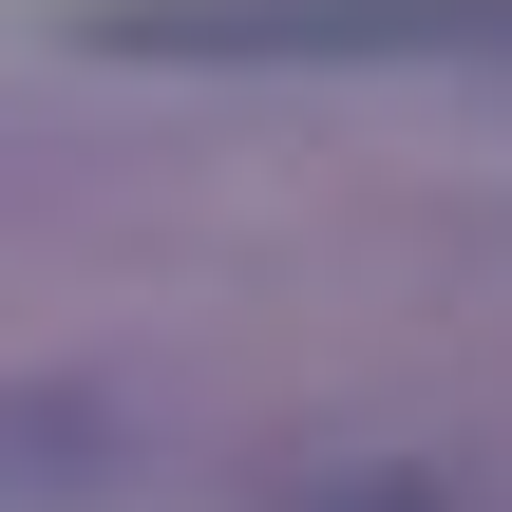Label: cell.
<instances>
[{
	"label": "cell",
	"instance_id": "obj_1",
	"mask_svg": "<svg viewBox=\"0 0 512 512\" xmlns=\"http://www.w3.org/2000/svg\"><path fill=\"white\" fill-rule=\"evenodd\" d=\"M114 57H512V0H95Z\"/></svg>",
	"mask_w": 512,
	"mask_h": 512
},
{
	"label": "cell",
	"instance_id": "obj_2",
	"mask_svg": "<svg viewBox=\"0 0 512 512\" xmlns=\"http://www.w3.org/2000/svg\"><path fill=\"white\" fill-rule=\"evenodd\" d=\"M361 512H418V494H361Z\"/></svg>",
	"mask_w": 512,
	"mask_h": 512
}]
</instances>
